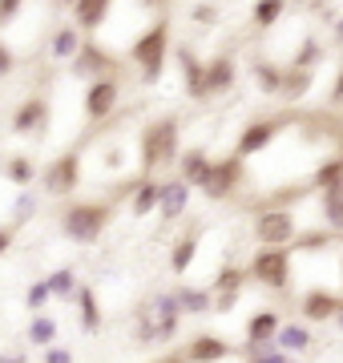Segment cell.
Instances as JSON below:
<instances>
[{
	"label": "cell",
	"instance_id": "cell-24",
	"mask_svg": "<svg viewBox=\"0 0 343 363\" xmlns=\"http://www.w3.org/2000/svg\"><path fill=\"white\" fill-rule=\"evenodd\" d=\"M174 303H178L182 319H186V315H210L214 295H210V291H202V286H178V291H174Z\"/></svg>",
	"mask_w": 343,
	"mask_h": 363
},
{
	"label": "cell",
	"instance_id": "cell-10",
	"mask_svg": "<svg viewBox=\"0 0 343 363\" xmlns=\"http://www.w3.org/2000/svg\"><path fill=\"white\" fill-rule=\"evenodd\" d=\"M283 121H287V117H254V121H247L242 133H238V142H235V157L238 162H247V157L266 154L271 142L283 133Z\"/></svg>",
	"mask_w": 343,
	"mask_h": 363
},
{
	"label": "cell",
	"instance_id": "cell-5",
	"mask_svg": "<svg viewBox=\"0 0 343 363\" xmlns=\"http://www.w3.org/2000/svg\"><path fill=\"white\" fill-rule=\"evenodd\" d=\"M251 234L266 250H291V242L299 238V218H295V210H259Z\"/></svg>",
	"mask_w": 343,
	"mask_h": 363
},
{
	"label": "cell",
	"instance_id": "cell-34",
	"mask_svg": "<svg viewBox=\"0 0 343 363\" xmlns=\"http://www.w3.org/2000/svg\"><path fill=\"white\" fill-rule=\"evenodd\" d=\"M323 61V40L319 37H307L299 49H295V57H291L287 69H307V73H315V65Z\"/></svg>",
	"mask_w": 343,
	"mask_h": 363
},
{
	"label": "cell",
	"instance_id": "cell-8",
	"mask_svg": "<svg viewBox=\"0 0 343 363\" xmlns=\"http://www.w3.org/2000/svg\"><path fill=\"white\" fill-rule=\"evenodd\" d=\"M81 150H69V154H61V157H53L49 166L37 174V182H40V190L49 198H69L73 190H81Z\"/></svg>",
	"mask_w": 343,
	"mask_h": 363
},
{
	"label": "cell",
	"instance_id": "cell-39",
	"mask_svg": "<svg viewBox=\"0 0 343 363\" xmlns=\"http://www.w3.org/2000/svg\"><path fill=\"white\" fill-rule=\"evenodd\" d=\"M49 286H45V279H37V283H28V295H25V303H28V311L37 315L40 307H45V303H49Z\"/></svg>",
	"mask_w": 343,
	"mask_h": 363
},
{
	"label": "cell",
	"instance_id": "cell-49",
	"mask_svg": "<svg viewBox=\"0 0 343 363\" xmlns=\"http://www.w3.org/2000/svg\"><path fill=\"white\" fill-rule=\"evenodd\" d=\"M339 279H343V255H339Z\"/></svg>",
	"mask_w": 343,
	"mask_h": 363
},
{
	"label": "cell",
	"instance_id": "cell-7",
	"mask_svg": "<svg viewBox=\"0 0 343 363\" xmlns=\"http://www.w3.org/2000/svg\"><path fill=\"white\" fill-rule=\"evenodd\" d=\"M242 182H247V162H238L235 154L223 157V162H210V169H206V178L198 182V190L210 202H230V198L242 190Z\"/></svg>",
	"mask_w": 343,
	"mask_h": 363
},
{
	"label": "cell",
	"instance_id": "cell-45",
	"mask_svg": "<svg viewBox=\"0 0 343 363\" xmlns=\"http://www.w3.org/2000/svg\"><path fill=\"white\" fill-rule=\"evenodd\" d=\"M0 363H28L25 351H9V355H0Z\"/></svg>",
	"mask_w": 343,
	"mask_h": 363
},
{
	"label": "cell",
	"instance_id": "cell-11",
	"mask_svg": "<svg viewBox=\"0 0 343 363\" xmlns=\"http://www.w3.org/2000/svg\"><path fill=\"white\" fill-rule=\"evenodd\" d=\"M121 105V81L118 77H106V81H89V89L81 97V109H85V121H109L118 113Z\"/></svg>",
	"mask_w": 343,
	"mask_h": 363
},
{
	"label": "cell",
	"instance_id": "cell-22",
	"mask_svg": "<svg viewBox=\"0 0 343 363\" xmlns=\"http://www.w3.org/2000/svg\"><path fill=\"white\" fill-rule=\"evenodd\" d=\"M311 343H315V335H311V327L299 323V319H291V323L279 327V335H275V347L283 351V355H295V351H311Z\"/></svg>",
	"mask_w": 343,
	"mask_h": 363
},
{
	"label": "cell",
	"instance_id": "cell-41",
	"mask_svg": "<svg viewBox=\"0 0 343 363\" xmlns=\"http://www.w3.org/2000/svg\"><path fill=\"white\" fill-rule=\"evenodd\" d=\"M13 69H16V49L9 40H0V81L13 77Z\"/></svg>",
	"mask_w": 343,
	"mask_h": 363
},
{
	"label": "cell",
	"instance_id": "cell-15",
	"mask_svg": "<svg viewBox=\"0 0 343 363\" xmlns=\"http://www.w3.org/2000/svg\"><path fill=\"white\" fill-rule=\"evenodd\" d=\"M170 57H174V65H178V73H182V89H186V97L190 101H206L202 97V61L198 52L190 49V45H178V49H170Z\"/></svg>",
	"mask_w": 343,
	"mask_h": 363
},
{
	"label": "cell",
	"instance_id": "cell-37",
	"mask_svg": "<svg viewBox=\"0 0 343 363\" xmlns=\"http://www.w3.org/2000/svg\"><path fill=\"white\" fill-rule=\"evenodd\" d=\"M283 16H287V4H254V9H251V21H254L259 33H271Z\"/></svg>",
	"mask_w": 343,
	"mask_h": 363
},
{
	"label": "cell",
	"instance_id": "cell-27",
	"mask_svg": "<svg viewBox=\"0 0 343 363\" xmlns=\"http://www.w3.org/2000/svg\"><path fill=\"white\" fill-rule=\"evenodd\" d=\"M130 210L133 218H145V214H154L158 210V182L154 178H137L130 190Z\"/></svg>",
	"mask_w": 343,
	"mask_h": 363
},
{
	"label": "cell",
	"instance_id": "cell-1",
	"mask_svg": "<svg viewBox=\"0 0 343 363\" xmlns=\"http://www.w3.org/2000/svg\"><path fill=\"white\" fill-rule=\"evenodd\" d=\"M170 13L162 9L158 21L154 25H145L137 37H133V45L125 49V57H130L133 65H137V77H142V85H158L162 73H166V61H170Z\"/></svg>",
	"mask_w": 343,
	"mask_h": 363
},
{
	"label": "cell",
	"instance_id": "cell-44",
	"mask_svg": "<svg viewBox=\"0 0 343 363\" xmlns=\"http://www.w3.org/2000/svg\"><path fill=\"white\" fill-rule=\"evenodd\" d=\"M16 230H9V226H0V255H9V247H13Z\"/></svg>",
	"mask_w": 343,
	"mask_h": 363
},
{
	"label": "cell",
	"instance_id": "cell-36",
	"mask_svg": "<svg viewBox=\"0 0 343 363\" xmlns=\"http://www.w3.org/2000/svg\"><path fill=\"white\" fill-rule=\"evenodd\" d=\"M33 214H37V194H33V190H21L16 202H13V214H9V230H21Z\"/></svg>",
	"mask_w": 343,
	"mask_h": 363
},
{
	"label": "cell",
	"instance_id": "cell-18",
	"mask_svg": "<svg viewBox=\"0 0 343 363\" xmlns=\"http://www.w3.org/2000/svg\"><path fill=\"white\" fill-rule=\"evenodd\" d=\"M81 33L69 21H61V25H53L49 33H45V52H49V61H73L81 49Z\"/></svg>",
	"mask_w": 343,
	"mask_h": 363
},
{
	"label": "cell",
	"instance_id": "cell-46",
	"mask_svg": "<svg viewBox=\"0 0 343 363\" xmlns=\"http://www.w3.org/2000/svg\"><path fill=\"white\" fill-rule=\"evenodd\" d=\"M331 37H335V45H339V49H343V16H339V21H335V25H331Z\"/></svg>",
	"mask_w": 343,
	"mask_h": 363
},
{
	"label": "cell",
	"instance_id": "cell-9",
	"mask_svg": "<svg viewBox=\"0 0 343 363\" xmlns=\"http://www.w3.org/2000/svg\"><path fill=\"white\" fill-rule=\"evenodd\" d=\"M69 69L85 81H106V77H118L121 81V57H113L109 49H101L97 40H81L77 57L69 61Z\"/></svg>",
	"mask_w": 343,
	"mask_h": 363
},
{
	"label": "cell",
	"instance_id": "cell-48",
	"mask_svg": "<svg viewBox=\"0 0 343 363\" xmlns=\"http://www.w3.org/2000/svg\"><path fill=\"white\" fill-rule=\"evenodd\" d=\"M335 323H339V327H343V307H339V315H335Z\"/></svg>",
	"mask_w": 343,
	"mask_h": 363
},
{
	"label": "cell",
	"instance_id": "cell-43",
	"mask_svg": "<svg viewBox=\"0 0 343 363\" xmlns=\"http://www.w3.org/2000/svg\"><path fill=\"white\" fill-rule=\"evenodd\" d=\"M331 105H335V109L343 105V61H339V77H335V85H331Z\"/></svg>",
	"mask_w": 343,
	"mask_h": 363
},
{
	"label": "cell",
	"instance_id": "cell-2",
	"mask_svg": "<svg viewBox=\"0 0 343 363\" xmlns=\"http://www.w3.org/2000/svg\"><path fill=\"white\" fill-rule=\"evenodd\" d=\"M178 142H182V121H178V117H158V121H150L142 130V138H137V169H142V178L174 166L178 154H182Z\"/></svg>",
	"mask_w": 343,
	"mask_h": 363
},
{
	"label": "cell",
	"instance_id": "cell-40",
	"mask_svg": "<svg viewBox=\"0 0 343 363\" xmlns=\"http://www.w3.org/2000/svg\"><path fill=\"white\" fill-rule=\"evenodd\" d=\"M218 16H223L218 4H194V9H190V21H198V25H206V28L218 25Z\"/></svg>",
	"mask_w": 343,
	"mask_h": 363
},
{
	"label": "cell",
	"instance_id": "cell-17",
	"mask_svg": "<svg viewBox=\"0 0 343 363\" xmlns=\"http://www.w3.org/2000/svg\"><path fill=\"white\" fill-rule=\"evenodd\" d=\"M343 307V295L335 291H307L299 298V315H303V323H331Z\"/></svg>",
	"mask_w": 343,
	"mask_h": 363
},
{
	"label": "cell",
	"instance_id": "cell-4",
	"mask_svg": "<svg viewBox=\"0 0 343 363\" xmlns=\"http://www.w3.org/2000/svg\"><path fill=\"white\" fill-rule=\"evenodd\" d=\"M113 222V202L109 198H81V202H69L61 210V234H65L69 242H77V247H93L106 226Z\"/></svg>",
	"mask_w": 343,
	"mask_h": 363
},
{
	"label": "cell",
	"instance_id": "cell-38",
	"mask_svg": "<svg viewBox=\"0 0 343 363\" xmlns=\"http://www.w3.org/2000/svg\"><path fill=\"white\" fill-rule=\"evenodd\" d=\"M101 157H106V162H101V166H106V174L113 169V178H118L121 169H125V145H121V142L106 145V150H101Z\"/></svg>",
	"mask_w": 343,
	"mask_h": 363
},
{
	"label": "cell",
	"instance_id": "cell-6",
	"mask_svg": "<svg viewBox=\"0 0 343 363\" xmlns=\"http://www.w3.org/2000/svg\"><path fill=\"white\" fill-rule=\"evenodd\" d=\"M242 271H247V279H254V283L266 286V291H287L291 286V250L259 247Z\"/></svg>",
	"mask_w": 343,
	"mask_h": 363
},
{
	"label": "cell",
	"instance_id": "cell-30",
	"mask_svg": "<svg viewBox=\"0 0 343 363\" xmlns=\"http://www.w3.org/2000/svg\"><path fill=\"white\" fill-rule=\"evenodd\" d=\"M307 186H311V190H319V194H323V190H331V186H343V162L335 154H327L315 169H311Z\"/></svg>",
	"mask_w": 343,
	"mask_h": 363
},
{
	"label": "cell",
	"instance_id": "cell-14",
	"mask_svg": "<svg viewBox=\"0 0 343 363\" xmlns=\"http://www.w3.org/2000/svg\"><path fill=\"white\" fill-rule=\"evenodd\" d=\"M238 81V61L230 52H218L202 65V97H218V93H230Z\"/></svg>",
	"mask_w": 343,
	"mask_h": 363
},
{
	"label": "cell",
	"instance_id": "cell-35",
	"mask_svg": "<svg viewBox=\"0 0 343 363\" xmlns=\"http://www.w3.org/2000/svg\"><path fill=\"white\" fill-rule=\"evenodd\" d=\"M45 286H49V295L53 298H73L77 295V274H73V267H61V271L45 274Z\"/></svg>",
	"mask_w": 343,
	"mask_h": 363
},
{
	"label": "cell",
	"instance_id": "cell-20",
	"mask_svg": "<svg viewBox=\"0 0 343 363\" xmlns=\"http://www.w3.org/2000/svg\"><path fill=\"white\" fill-rule=\"evenodd\" d=\"M279 327H283V315L271 311V307H263V311H254L251 319H247V343L242 347H259V343H275Z\"/></svg>",
	"mask_w": 343,
	"mask_h": 363
},
{
	"label": "cell",
	"instance_id": "cell-50",
	"mask_svg": "<svg viewBox=\"0 0 343 363\" xmlns=\"http://www.w3.org/2000/svg\"><path fill=\"white\" fill-rule=\"evenodd\" d=\"M287 363H295V359H287Z\"/></svg>",
	"mask_w": 343,
	"mask_h": 363
},
{
	"label": "cell",
	"instance_id": "cell-12",
	"mask_svg": "<svg viewBox=\"0 0 343 363\" xmlns=\"http://www.w3.org/2000/svg\"><path fill=\"white\" fill-rule=\"evenodd\" d=\"M109 13H113L109 0H77V4H69V25L85 40H97V33L109 25Z\"/></svg>",
	"mask_w": 343,
	"mask_h": 363
},
{
	"label": "cell",
	"instance_id": "cell-47",
	"mask_svg": "<svg viewBox=\"0 0 343 363\" xmlns=\"http://www.w3.org/2000/svg\"><path fill=\"white\" fill-rule=\"evenodd\" d=\"M158 363H186L182 355H166V359H158Z\"/></svg>",
	"mask_w": 343,
	"mask_h": 363
},
{
	"label": "cell",
	"instance_id": "cell-13",
	"mask_svg": "<svg viewBox=\"0 0 343 363\" xmlns=\"http://www.w3.org/2000/svg\"><path fill=\"white\" fill-rule=\"evenodd\" d=\"M45 130H49V101L33 93L13 109V133L16 138H40Z\"/></svg>",
	"mask_w": 343,
	"mask_h": 363
},
{
	"label": "cell",
	"instance_id": "cell-42",
	"mask_svg": "<svg viewBox=\"0 0 343 363\" xmlns=\"http://www.w3.org/2000/svg\"><path fill=\"white\" fill-rule=\"evenodd\" d=\"M45 363H73V351L53 343V347H45Z\"/></svg>",
	"mask_w": 343,
	"mask_h": 363
},
{
	"label": "cell",
	"instance_id": "cell-16",
	"mask_svg": "<svg viewBox=\"0 0 343 363\" xmlns=\"http://www.w3.org/2000/svg\"><path fill=\"white\" fill-rule=\"evenodd\" d=\"M230 355H235V347H230L223 335H210V331H206V335H194L182 351L186 363H226Z\"/></svg>",
	"mask_w": 343,
	"mask_h": 363
},
{
	"label": "cell",
	"instance_id": "cell-32",
	"mask_svg": "<svg viewBox=\"0 0 343 363\" xmlns=\"http://www.w3.org/2000/svg\"><path fill=\"white\" fill-rule=\"evenodd\" d=\"M25 335H28V343H33V347H40V351L53 347V343H57V319H53V315H45V311H37L33 319H28Z\"/></svg>",
	"mask_w": 343,
	"mask_h": 363
},
{
	"label": "cell",
	"instance_id": "cell-19",
	"mask_svg": "<svg viewBox=\"0 0 343 363\" xmlns=\"http://www.w3.org/2000/svg\"><path fill=\"white\" fill-rule=\"evenodd\" d=\"M186 206H190V186L178 178L170 182H158V214L162 222H178L186 214Z\"/></svg>",
	"mask_w": 343,
	"mask_h": 363
},
{
	"label": "cell",
	"instance_id": "cell-29",
	"mask_svg": "<svg viewBox=\"0 0 343 363\" xmlns=\"http://www.w3.org/2000/svg\"><path fill=\"white\" fill-rule=\"evenodd\" d=\"M77 323L85 327V331H89V335H97V331H101V303H97V295H93V286H77Z\"/></svg>",
	"mask_w": 343,
	"mask_h": 363
},
{
	"label": "cell",
	"instance_id": "cell-3",
	"mask_svg": "<svg viewBox=\"0 0 343 363\" xmlns=\"http://www.w3.org/2000/svg\"><path fill=\"white\" fill-rule=\"evenodd\" d=\"M178 327H182V311H178V303H174V291H158V295H150L142 307H137L133 339L145 343V347L170 343V339L178 335Z\"/></svg>",
	"mask_w": 343,
	"mask_h": 363
},
{
	"label": "cell",
	"instance_id": "cell-21",
	"mask_svg": "<svg viewBox=\"0 0 343 363\" xmlns=\"http://www.w3.org/2000/svg\"><path fill=\"white\" fill-rule=\"evenodd\" d=\"M174 166H178V174H174L178 182H186V186H198V182L206 178V169H210V154H206L202 145H190V150H182V154H178V162H174Z\"/></svg>",
	"mask_w": 343,
	"mask_h": 363
},
{
	"label": "cell",
	"instance_id": "cell-25",
	"mask_svg": "<svg viewBox=\"0 0 343 363\" xmlns=\"http://www.w3.org/2000/svg\"><path fill=\"white\" fill-rule=\"evenodd\" d=\"M0 174H4V182H13L16 190H28V186L37 182V166H33V157H28V154H13V157H4Z\"/></svg>",
	"mask_w": 343,
	"mask_h": 363
},
{
	"label": "cell",
	"instance_id": "cell-33",
	"mask_svg": "<svg viewBox=\"0 0 343 363\" xmlns=\"http://www.w3.org/2000/svg\"><path fill=\"white\" fill-rule=\"evenodd\" d=\"M251 77L259 85L263 97H279V81H283V69L271 65V61H251Z\"/></svg>",
	"mask_w": 343,
	"mask_h": 363
},
{
	"label": "cell",
	"instance_id": "cell-28",
	"mask_svg": "<svg viewBox=\"0 0 343 363\" xmlns=\"http://www.w3.org/2000/svg\"><path fill=\"white\" fill-rule=\"evenodd\" d=\"M242 283H247V271H242L238 262H226L223 271L214 274L210 291H214V298H238L242 295Z\"/></svg>",
	"mask_w": 343,
	"mask_h": 363
},
{
	"label": "cell",
	"instance_id": "cell-26",
	"mask_svg": "<svg viewBox=\"0 0 343 363\" xmlns=\"http://www.w3.org/2000/svg\"><path fill=\"white\" fill-rule=\"evenodd\" d=\"M319 210H323V230L327 234H339L343 238V186H331V190H323L319 194Z\"/></svg>",
	"mask_w": 343,
	"mask_h": 363
},
{
	"label": "cell",
	"instance_id": "cell-23",
	"mask_svg": "<svg viewBox=\"0 0 343 363\" xmlns=\"http://www.w3.org/2000/svg\"><path fill=\"white\" fill-rule=\"evenodd\" d=\"M315 85V73H307V69H283V81H279V97L283 101H303L307 93Z\"/></svg>",
	"mask_w": 343,
	"mask_h": 363
},
{
	"label": "cell",
	"instance_id": "cell-31",
	"mask_svg": "<svg viewBox=\"0 0 343 363\" xmlns=\"http://www.w3.org/2000/svg\"><path fill=\"white\" fill-rule=\"evenodd\" d=\"M194 259H198V230L182 234V238L174 242V250H170V271H174V274H186L190 267H194Z\"/></svg>",
	"mask_w": 343,
	"mask_h": 363
}]
</instances>
